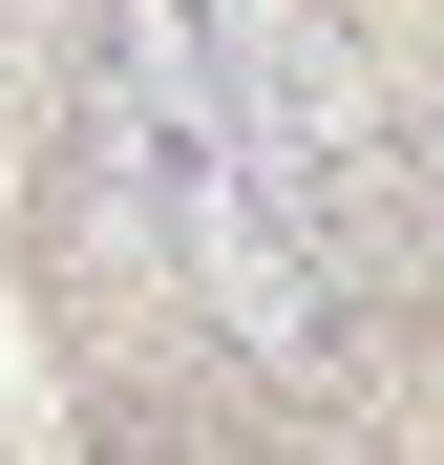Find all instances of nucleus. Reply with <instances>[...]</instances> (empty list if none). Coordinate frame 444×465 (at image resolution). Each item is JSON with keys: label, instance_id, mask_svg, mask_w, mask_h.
I'll list each match as a JSON object with an SVG mask.
<instances>
[{"label": "nucleus", "instance_id": "nucleus-1", "mask_svg": "<svg viewBox=\"0 0 444 465\" xmlns=\"http://www.w3.org/2000/svg\"><path fill=\"white\" fill-rule=\"evenodd\" d=\"M423 148H444V64H423Z\"/></svg>", "mask_w": 444, "mask_h": 465}]
</instances>
